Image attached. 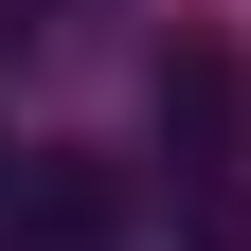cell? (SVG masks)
Here are the masks:
<instances>
[{"label":"cell","instance_id":"3957f363","mask_svg":"<svg viewBox=\"0 0 251 251\" xmlns=\"http://www.w3.org/2000/svg\"><path fill=\"white\" fill-rule=\"evenodd\" d=\"M179 179V251H251V179L233 162H162Z\"/></svg>","mask_w":251,"mask_h":251},{"label":"cell","instance_id":"277c9868","mask_svg":"<svg viewBox=\"0 0 251 251\" xmlns=\"http://www.w3.org/2000/svg\"><path fill=\"white\" fill-rule=\"evenodd\" d=\"M18 54H36V0H0V72H18Z\"/></svg>","mask_w":251,"mask_h":251},{"label":"cell","instance_id":"7a4b0ae2","mask_svg":"<svg viewBox=\"0 0 251 251\" xmlns=\"http://www.w3.org/2000/svg\"><path fill=\"white\" fill-rule=\"evenodd\" d=\"M144 90H162V162H233V108H251V72H233V36H198V18H179Z\"/></svg>","mask_w":251,"mask_h":251},{"label":"cell","instance_id":"6da1fadb","mask_svg":"<svg viewBox=\"0 0 251 251\" xmlns=\"http://www.w3.org/2000/svg\"><path fill=\"white\" fill-rule=\"evenodd\" d=\"M108 233V179L72 144H0V251H90Z\"/></svg>","mask_w":251,"mask_h":251}]
</instances>
